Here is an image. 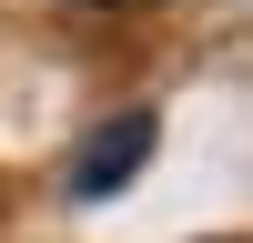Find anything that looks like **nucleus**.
<instances>
[{"label": "nucleus", "mask_w": 253, "mask_h": 243, "mask_svg": "<svg viewBox=\"0 0 253 243\" xmlns=\"http://www.w3.org/2000/svg\"><path fill=\"white\" fill-rule=\"evenodd\" d=\"M152 142H162V122L142 112V101H132V112H112V122H91V142L71 152V202H112L122 182L152 162Z\"/></svg>", "instance_id": "obj_1"}, {"label": "nucleus", "mask_w": 253, "mask_h": 243, "mask_svg": "<svg viewBox=\"0 0 253 243\" xmlns=\"http://www.w3.org/2000/svg\"><path fill=\"white\" fill-rule=\"evenodd\" d=\"M91 10H152V0H91Z\"/></svg>", "instance_id": "obj_2"}]
</instances>
